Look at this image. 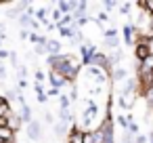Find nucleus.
I'll return each instance as SVG.
<instances>
[{
	"mask_svg": "<svg viewBox=\"0 0 153 143\" xmlns=\"http://www.w3.org/2000/svg\"><path fill=\"white\" fill-rule=\"evenodd\" d=\"M17 86H19V88H25V86H27V80H17Z\"/></svg>",
	"mask_w": 153,
	"mask_h": 143,
	"instance_id": "48",
	"label": "nucleus"
},
{
	"mask_svg": "<svg viewBox=\"0 0 153 143\" xmlns=\"http://www.w3.org/2000/svg\"><path fill=\"white\" fill-rule=\"evenodd\" d=\"M42 116H44V122H46V124H53V126H55V116H53L48 109H44V114H42Z\"/></svg>",
	"mask_w": 153,
	"mask_h": 143,
	"instance_id": "33",
	"label": "nucleus"
},
{
	"mask_svg": "<svg viewBox=\"0 0 153 143\" xmlns=\"http://www.w3.org/2000/svg\"><path fill=\"white\" fill-rule=\"evenodd\" d=\"M2 126H9V118H0V128Z\"/></svg>",
	"mask_w": 153,
	"mask_h": 143,
	"instance_id": "50",
	"label": "nucleus"
},
{
	"mask_svg": "<svg viewBox=\"0 0 153 143\" xmlns=\"http://www.w3.org/2000/svg\"><path fill=\"white\" fill-rule=\"evenodd\" d=\"M34 55H40V57L46 55V46H34ZM46 57H48V55H46Z\"/></svg>",
	"mask_w": 153,
	"mask_h": 143,
	"instance_id": "37",
	"label": "nucleus"
},
{
	"mask_svg": "<svg viewBox=\"0 0 153 143\" xmlns=\"http://www.w3.org/2000/svg\"><path fill=\"white\" fill-rule=\"evenodd\" d=\"M80 67H82V63L74 57V55H69L67 53V61L57 70L59 74H63L65 78H67V82L71 84V82H76V78H78V74H80Z\"/></svg>",
	"mask_w": 153,
	"mask_h": 143,
	"instance_id": "1",
	"label": "nucleus"
},
{
	"mask_svg": "<svg viewBox=\"0 0 153 143\" xmlns=\"http://www.w3.org/2000/svg\"><path fill=\"white\" fill-rule=\"evenodd\" d=\"M34 76H36V80H38V84H40V82H44V80H46V74H44V72H42V70H36V74H34Z\"/></svg>",
	"mask_w": 153,
	"mask_h": 143,
	"instance_id": "36",
	"label": "nucleus"
},
{
	"mask_svg": "<svg viewBox=\"0 0 153 143\" xmlns=\"http://www.w3.org/2000/svg\"><path fill=\"white\" fill-rule=\"evenodd\" d=\"M27 139L30 141H42V124L38 120H32L27 124Z\"/></svg>",
	"mask_w": 153,
	"mask_h": 143,
	"instance_id": "6",
	"label": "nucleus"
},
{
	"mask_svg": "<svg viewBox=\"0 0 153 143\" xmlns=\"http://www.w3.org/2000/svg\"><path fill=\"white\" fill-rule=\"evenodd\" d=\"M111 78H113L115 82H122V80H126V78H128V72H126L124 67H117V70H113Z\"/></svg>",
	"mask_w": 153,
	"mask_h": 143,
	"instance_id": "23",
	"label": "nucleus"
},
{
	"mask_svg": "<svg viewBox=\"0 0 153 143\" xmlns=\"http://www.w3.org/2000/svg\"><path fill=\"white\" fill-rule=\"evenodd\" d=\"M94 53H97V46H94V44H90V46L80 44V63L86 65V67H90V65H92V57H94Z\"/></svg>",
	"mask_w": 153,
	"mask_h": 143,
	"instance_id": "5",
	"label": "nucleus"
},
{
	"mask_svg": "<svg viewBox=\"0 0 153 143\" xmlns=\"http://www.w3.org/2000/svg\"><path fill=\"white\" fill-rule=\"evenodd\" d=\"M122 57H124V53H122L120 49H117V51H111V55H107V59H109V65H111L113 70H117V65H120Z\"/></svg>",
	"mask_w": 153,
	"mask_h": 143,
	"instance_id": "15",
	"label": "nucleus"
},
{
	"mask_svg": "<svg viewBox=\"0 0 153 143\" xmlns=\"http://www.w3.org/2000/svg\"><path fill=\"white\" fill-rule=\"evenodd\" d=\"M122 34H124V42L128 46H134V42H136V28L132 23H126L122 28Z\"/></svg>",
	"mask_w": 153,
	"mask_h": 143,
	"instance_id": "7",
	"label": "nucleus"
},
{
	"mask_svg": "<svg viewBox=\"0 0 153 143\" xmlns=\"http://www.w3.org/2000/svg\"><path fill=\"white\" fill-rule=\"evenodd\" d=\"M117 36H120V32H117L115 28H109V30L103 32V38H107V40H109V38H117Z\"/></svg>",
	"mask_w": 153,
	"mask_h": 143,
	"instance_id": "30",
	"label": "nucleus"
},
{
	"mask_svg": "<svg viewBox=\"0 0 153 143\" xmlns=\"http://www.w3.org/2000/svg\"><path fill=\"white\" fill-rule=\"evenodd\" d=\"M69 99H71V101H76V99H78V86H71V93H69Z\"/></svg>",
	"mask_w": 153,
	"mask_h": 143,
	"instance_id": "43",
	"label": "nucleus"
},
{
	"mask_svg": "<svg viewBox=\"0 0 153 143\" xmlns=\"http://www.w3.org/2000/svg\"><path fill=\"white\" fill-rule=\"evenodd\" d=\"M97 128L101 130L103 143H115V128H113V116L111 114H105V118L101 120V124Z\"/></svg>",
	"mask_w": 153,
	"mask_h": 143,
	"instance_id": "2",
	"label": "nucleus"
},
{
	"mask_svg": "<svg viewBox=\"0 0 153 143\" xmlns=\"http://www.w3.org/2000/svg\"><path fill=\"white\" fill-rule=\"evenodd\" d=\"M57 9L63 13V15H71L76 11V0H59L57 2Z\"/></svg>",
	"mask_w": 153,
	"mask_h": 143,
	"instance_id": "10",
	"label": "nucleus"
},
{
	"mask_svg": "<svg viewBox=\"0 0 153 143\" xmlns=\"http://www.w3.org/2000/svg\"><path fill=\"white\" fill-rule=\"evenodd\" d=\"M71 107V99L67 95H59V109H69Z\"/></svg>",
	"mask_w": 153,
	"mask_h": 143,
	"instance_id": "26",
	"label": "nucleus"
},
{
	"mask_svg": "<svg viewBox=\"0 0 153 143\" xmlns=\"http://www.w3.org/2000/svg\"><path fill=\"white\" fill-rule=\"evenodd\" d=\"M0 139H2V141L7 143V141H13V139H17V135H15V130H13V128H9V126H2V128H0Z\"/></svg>",
	"mask_w": 153,
	"mask_h": 143,
	"instance_id": "18",
	"label": "nucleus"
},
{
	"mask_svg": "<svg viewBox=\"0 0 153 143\" xmlns=\"http://www.w3.org/2000/svg\"><path fill=\"white\" fill-rule=\"evenodd\" d=\"M7 143H17V139H13V141H7Z\"/></svg>",
	"mask_w": 153,
	"mask_h": 143,
	"instance_id": "52",
	"label": "nucleus"
},
{
	"mask_svg": "<svg viewBox=\"0 0 153 143\" xmlns=\"http://www.w3.org/2000/svg\"><path fill=\"white\" fill-rule=\"evenodd\" d=\"M117 9H120L122 15H130V11H132V2H124V4H120Z\"/></svg>",
	"mask_w": 153,
	"mask_h": 143,
	"instance_id": "31",
	"label": "nucleus"
},
{
	"mask_svg": "<svg viewBox=\"0 0 153 143\" xmlns=\"http://www.w3.org/2000/svg\"><path fill=\"white\" fill-rule=\"evenodd\" d=\"M46 78H48V86L51 88H63V86H67L69 82H67V78L63 76V74H59L57 70H48V74H46Z\"/></svg>",
	"mask_w": 153,
	"mask_h": 143,
	"instance_id": "4",
	"label": "nucleus"
},
{
	"mask_svg": "<svg viewBox=\"0 0 153 143\" xmlns=\"http://www.w3.org/2000/svg\"><path fill=\"white\" fill-rule=\"evenodd\" d=\"M7 17H9V19H19V13H17L15 9H9V13H7Z\"/></svg>",
	"mask_w": 153,
	"mask_h": 143,
	"instance_id": "38",
	"label": "nucleus"
},
{
	"mask_svg": "<svg viewBox=\"0 0 153 143\" xmlns=\"http://www.w3.org/2000/svg\"><path fill=\"white\" fill-rule=\"evenodd\" d=\"M94 21H97L99 25H101V23H105V21H109V13H105V11L101 13V11H99V13H97V17H94Z\"/></svg>",
	"mask_w": 153,
	"mask_h": 143,
	"instance_id": "29",
	"label": "nucleus"
},
{
	"mask_svg": "<svg viewBox=\"0 0 153 143\" xmlns=\"http://www.w3.org/2000/svg\"><path fill=\"white\" fill-rule=\"evenodd\" d=\"M19 116H21V122H25V124H30V122L34 120V118H32V107H30L27 103L21 105V114H19Z\"/></svg>",
	"mask_w": 153,
	"mask_h": 143,
	"instance_id": "20",
	"label": "nucleus"
},
{
	"mask_svg": "<svg viewBox=\"0 0 153 143\" xmlns=\"http://www.w3.org/2000/svg\"><path fill=\"white\" fill-rule=\"evenodd\" d=\"M19 38L21 40H30V30H21L19 32Z\"/></svg>",
	"mask_w": 153,
	"mask_h": 143,
	"instance_id": "42",
	"label": "nucleus"
},
{
	"mask_svg": "<svg viewBox=\"0 0 153 143\" xmlns=\"http://www.w3.org/2000/svg\"><path fill=\"white\" fill-rule=\"evenodd\" d=\"M149 143H153V130L149 133Z\"/></svg>",
	"mask_w": 153,
	"mask_h": 143,
	"instance_id": "51",
	"label": "nucleus"
},
{
	"mask_svg": "<svg viewBox=\"0 0 153 143\" xmlns=\"http://www.w3.org/2000/svg\"><path fill=\"white\" fill-rule=\"evenodd\" d=\"M55 135L57 137H67L69 135V124H63V122H55Z\"/></svg>",
	"mask_w": 153,
	"mask_h": 143,
	"instance_id": "19",
	"label": "nucleus"
},
{
	"mask_svg": "<svg viewBox=\"0 0 153 143\" xmlns=\"http://www.w3.org/2000/svg\"><path fill=\"white\" fill-rule=\"evenodd\" d=\"M86 72H88L90 76H94L99 84H103V82H107V78H109V76H107V74H105L103 70H99V67H94V65H90V67H88Z\"/></svg>",
	"mask_w": 153,
	"mask_h": 143,
	"instance_id": "14",
	"label": "nucleus"
},
{
	"mask_svg": "<svg viewBox=\"0 0 153 143\" xmlns=\"http://www.w3.org/2000/svg\"><path fill=\"white\" fill-rule=\"evenodd\" d=\"M34 91H36V93H38V95H42V93H44V86H42V84H38V82H36V84H34Z\"/></svg>",
	"mask_w": 153,
	"mask_h": 143,
	"instance_id": "46",
	"label": "nucleus"
},
{
	"mask_svg": "<svg viewBox=\"0 0 153 143\" xmlns=\"http://www.w3.org/2000/svg\"><path fill=\"white\" fill-rule=\"evenodd\" d=\"M48 9L46 7H40V9H36V13H34V19L38 21V23H44V25H48L51 23V19H48Z\"/></svg>",
	"mask_w": 153,
	"mask_h": 143,
	"instance_id": "11",
	"label": "nucleus"
},
{
	"mask_svg": "<svg viewBox=\"0 0 153 143\" xmlns=\"http://www.w3.org/2000/svg\"><path fill=\"white\" fill-rule=\"evenodd\" d=\"M103 42H105V46H109V49H113V51H117L120 49V38H103Z\"/></svg>",
	"mask_w": 153,
	"mask_h": 143,
	"instance_id": "27",
	"label": "nucleus"
},
{
	"mask_svg": "<svg viewBox=\"0 0 153 143\" xmlns=\"http://www.w3.org/2000/svg\"><path fill=\"white\" fill-rule=\"evenodd\" d=\"M149 57V51H147V38L145 36H136V42H134V59L140 63Z\"/></svg>",
	"mask_w": 153,
	"mask_h": 143,
	"instance_id": "3",
	"label": "nucleus"
},
{
	"mask_svg": "<svg viewBox=\"0 0 153 143\" xmlns=\"http://www.w3.org/2000/svg\"><path fill=\"white\" fill-rule=\"evenodd\" d=\"M74 116H71V109H59V122L63 124H71Z\"/></svg>",
	"mask_w": 153,
	"mask_h": 143,
	"instance_id": "21",
	"label": "nucleus"
},
{
	"mask_svg": "<svg viewBox=\"0 0 153 143\" xmlns=\"http://www.w3.org/2000/svg\"><path fill=\"white\" fill-rule=\"evenodd\" d=\"M134 103H136V95L120 97V99H117V105H120V107H124V109H132V107H134Z\"/></svg>",
	"mask_w": 153,
	"mask_h": 143,
	"instance_id": "16",
	"label": "nucleus"
},
{
	"mask_svg": "<svg viewBox=\"0 0 153 143\" xmlns=\"http://www.w3.org/2000/svg\"><path fill=\"white\" fill-rule=\"evenodd\" d=\"M103 7H105V13H109V11L117 9L120 4H117V2H113V0H105V2H103Z\"/></svg>",
	"mask_w": 153,
	"mask_h": 143,
	"instance_id": "32",
	"label": "nucleus"
},
{
	"mask_svg": "<svg viewBox=\"0 0 153 143\" xmlns=\"http://www.w3.org/2000/svg\"><path fill=\"white\" fill-rule=\"evenodd\" d=\"M46 97H59V88H51V86H48V91H46Z\"/></svg>",
	"mask_w": 153,
	"mask_h": 143,
	"instance_id": "40",
	"label": "nucleus"
},
{
	"mask_svg": "<svg viewBox=\"0 0 153 143\" xmlns=\"http://www.w3.org/2000/svg\"><path fill=\"white\" fill-rule=\"evenodd\" d=\"M21 124H23V122H21V116H19V114H9V128H13V130L17 133V130L21 128Z\"/></svg>",
	"mask_w": 153,
	"mask_h": 143,
	"instance_id": "17",
	"label": "nucleus"
},
{
	"mask_svg": "<svg viewBox=\"0 0 153 143\" xmlns=\"http://www.w3.org/2000/svg\"><path fill=\"white\" fill-rule=\"evenodd\" d=\"M61 42L59 40H48L46 42V55L48 57H55V55H61Z\"/></svg>",
	"mask_w": 153,
	"mask_h": 143,
	"instance_id": "12",
	"label": "nucleus"
},
{
	"mask_svg": "<svg viewBox=\"0 0 153 143\" xmlns=\"http://www.w3.org/2000/svg\"><path fill=\"white\" fill-rule=\"evenodd\" d=\"M51 15H53V23H55V25H57V28H59V25H61V21H63V17H65V15H63V13H61V11H59V9H57V4H55V9H51Z\"/></svg>",
	"mask_w": 153,
	"mask_h": 143,
	"instance_id": "22",
	"label": "nucleus"
},
{
	"mask_svg": "<svg viewBox=\"0 0 153 143\" xmlns=\"http://www.w3.org/2000/svg\"><path fill=\"white\" fill-rule=\"evenodd\" d=\"M17 70H19V80H25V76H27V70H25L23 65H19Z\"/></svg>",
	"mask_w": 153,
	"mask_h": 143,
	"instance_id": "39",
	"label": "nucleus"
},
{
	"mask_svg": "<svg viewBox=\"0 0 153 143\" xmlns=\"http://www.w3.org/2000/svg\"><path fill=\"white\" fill-rule=\"evenodd\" d=\"M143 97H145V103H147V109H153V86H149L145 93H143Z\"/></svg>",
	"mask_w": 153,
	"mask_h": 143,
	"instance_id": "25",
	"label": "nucleus"
},
{
	"mask_svg": "<svg viewBox=\"0 0 153 143\" xmlns=\"http://www.w3.org/2000/svg\"><path fill=\"white\" fill-rule=\"evenodd\" d=\"M0 78H7V70H4L2 63H0Z\"/></svg>",
	"mask_w": 153,
	"mask_h": 143,
	"instance_id": "49",
	"label": "nucleus"
},
{
	"mask_svg": "<svg viewBox=\"0 0 153 143\" xmlns=\"http://www.w3.org/2000/svg\"><path fill=\"white\" fill-rule=\"evenodd\" d=\"M76 34H80V30H78L76 25L59 28V36H61V38H69V40H74V38H76Z\"/></svg>",
	"mask_w": 153,
	"mask_h": 143,
	"instance_id": "13",
	"label": "nucleus"
},
{
	"mask_svg": "<svg viewBox=\"0 0 153 143\" xmlns=\"http://www.w3.org/2000/svg\"><path fill=\"white\" fill-rule=\"evenodd\" d=\"M67 143H84V130L80 128V124H71L69 135H67Z\"/></svg>",
	"mask_w": 153,
	"mask_h": 143,
	"instance_id": "8",
	"label": "nucleus"
},
{
	"mask_svg": "<svg viewBox=\"0 0 153 143\" xmlns=\"http://www.w3.org/2000/svg\"><path fill=\"white\" fill-rule=\"evenodd\" d=\"M0 143H4V141H2V139H0Z\"/></svg>",
	"mask_w": 153,
	"mask_h": 143,
	"instance_id": "54",
	"label": "nucleus"
},
{
	"mask_svg": "<svg viewBox=\"0 0 153 143\" xmlns=\"http://www.w3.org/2000/svg\"><path fill=\"white\" fill-rule=\"evenodd\" d=\"M9 55H11V51H7V49H0V59H9Z\"/></svg>",
	"mask_w": 153,
	"mask_h": 143,
	"instance_id": "45",
	"label": "nucleus"
},
{
	"mask_svg": "<svg viewBox=\"0 0 153 143\" xmlns=\"http://www.w3.org/2000/svg\"><path fill=\"white\" fill-rule=\"evenodd\" d=\"M138 130H140V126H138L136 122H132V124L128 126V133H130L132 137H136V135H138Z\"/></svg>",
	"mask_w": 153,
	"mask_h": 143,
	"instance_id": "34",
	"label": "nucleus"
},
{
	"mask_svg": "<svg viewBox=\"0 0 153 143\" xmlns=\"http://www.w3.org/2000/svg\"><path fill=\"white\" fill-rule=\"evenodd\" d=\"M134 143H147V137L145 135H136L134 137Z\"/></svg>",
	"mask_w": 153,
	"mask_h": 143,
	"instance_id": "44",
	"label": "nucleus"
},
{
	"mask_svg": "<svg viewBox=\"0 0 153 143\" xmlns=\"http://www.w3.org/2000/svg\"><path fill=\"white\" fill-rule=\"evenodd\" d=\"M19 93H21V91H17V88H11V91H7V93H4V99H7L9 103H11V101H17V95H19Z\"/></svg>",
	"mask_w": 153,
	"mask_h": 143,
	"instance_id": "28",
	"label": "nucleus"
},
{
	"mask_svg": "<svg viewBox=\"0 0 153 143\" xmlns=\"http://www.w3.org/2000/svg\"><path fill=\"white\" fill-rule=\"evenodd\" d=\"M86 11H88V2H86V0H78V2H76V11L71 13L74 21H78V19H82V17H86Z\"/></svg>",
	"mask_w": 153,
	"mask_h": 143,
	"instance_id": "9",
	"label": "nucleus"
},
{
	"mask_svg": "<svg viewBox=\"0 0 153 143\" xmlns=\"http://www.w3.org/2000/svg\"><path fill=\"white\" fill-rule=\"evenodd\" d=\"M117 122H120V126H122L124 130H128V126H130V122L126 120V116H117Z\"/></svg>",
	"mask_w": 153,
	"mask_h": 143,
	"instance_id": "35",
	"label": "nucleus"
},
{
	"mask_svg": "<svg viewBox=\"0 0 153 143\" xmlns=\"http://www.w3.org/2000/svg\"><path fill=\"white\" fill-rule=\"evenodd\" d=\"M38 101H40V103H46V101H48V97H46V93H42V95H38Z\"/></svg>",
	"mask_w": 153,
	"mask_h": 143,
	"instance_id": "47",
	"label": "nucleus"
},
{
	"mask_svg": "<svg viewBox=\"0 0 153 143\" xmlns=\"http://www.w3.org/2000/svg\"><path fill=\"white\" fill-rule=\"evenodd\" d=\"M0 44H2V40H0ZM0 49H2V46H0Z\"/></svg>",
	"mask_w": 153,
	"mask_h": 143,
	"instance_id": "53",
	"label": "nucleus"
},
{
	"mask_svg": "<svg viewBox=\"0 0 153 143\" xmlns=\"http://www.w3.org/2000/svg\"><path fill=\"white\" fill-rule=\"evenodd\" d=\"M147 51H149V55H153V36L147 38Z\"/></svg>",
	"mask_w": 153,
	"mask_h": 143,
	"instance_id": "41",
	"label": "nucleus"
},
{
	"mask_svg": "<svg viewBox=\"0 0 153 143\" xmlns=\"http://www.w3.org/2000/svg\"><path fill=\"white\" fill-rule=\"evenodd\" d=\"M32 21H34V17H30L27 13H23V15H19V25H21L23 30H30V25H32Z\"/></svg>",
	"mask_w": 153,
	"mask_h": 143,
	"instance_id": "24",
	"label": "nucleus"
}]
</instances>
